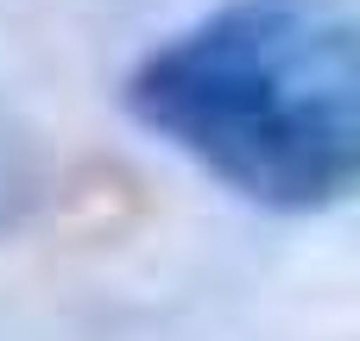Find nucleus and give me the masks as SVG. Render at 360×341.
Returning <instances> with one entry per match:
<instances>
[{
    "mask_svg": "<svg viewBox=\"0 0 360 341\" xmlns=\"http://www.w3.org/2000/svg\"><path fill=\"white\" fill-rule=\"evenodd\" d=\"M120 101L253 209L323 215L360 196L354 0H221L152 44Z\"/></svg>",
    "mask_w": 360,
    "mask_h": 341,
    "instance_id": "nucleus-1",
    "label": "nucleus"
}]
</instances>
